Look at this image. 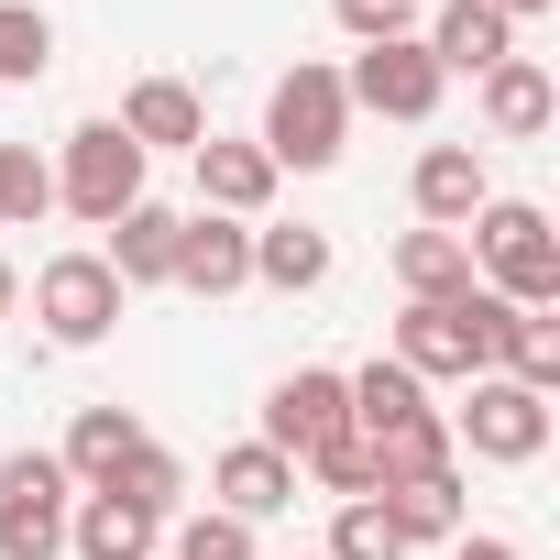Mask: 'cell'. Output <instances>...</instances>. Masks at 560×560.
<instances>
[{
  "label": "cell",
  "instance_id": "cell-1",
  "mask_svg": "<svg viewBox=\"0 0 560 560\" xmlns=\"http://www.w3.org/2000/svg\"><path fill=\"white\" fill-rule=\"evenodd\" d=\"M462 253H472V287L483 298H505V308H560V231H549V209L538 198H483L472 220H462Z\"/></svg>",
  "mask_w": 560,
  "mask_h": 560
},
{
  "label": "cell",
  "instance_id": "cell-2",
  "mask_svg": "<svg viewBox=\"0 0 560 560\" xmlns=\"http://www.w3.org/2000/svg\"><path fill=\"white\" fill-rule=\"evenodd\" d=\"M264 165L275 176H319V165H341V143H352V100H341V67H319V56H298L287 78H275V100H264Z\"/></svg>",
  "mask_w": 560,
  "mask_h": 560
},
{
  "label": "cell",
  "instance_id": "cell-3",
  "mask_svg": "<svg viewBox=\"0 0 560 560\" xmlns=\"http://www.w3.org/2000/svg\"><path fill=\"white\" fill-rule=\"evenodd\" d=\"M143 165H154V154H143L121 121H78L67 154H56V209H78L89 231H110V220L143 198Z\"/></svg>",
  "mask_w": 560,
  "mask_h": 560
},
{
  "label": "cell",
  "instance_id": "cell-4",
  "mask_svg": "<svg viewBox=\"0 0 560 560\" xmlns=\"http://www.w3.org/2000/svg\"><path fill=\"white\" fill-rule=\"evenodd\" d=\"M440 418H451V451L505 462V472L549 451V396H538V385H505V374H472L462 407H440Z\"/></svg>",
  "mask_w": 560,
  "mask_h": 560
},
{
  "label": "cell",
  "instance_id": "cell-5",
  "mask_svg": "<svg viewBox=\"0 0 560 560\" xmlns=\"http://www.w3.org/2000/svg\"><path fill=\"white\" fill-rule=\"evenodd\" d=\"M67 462L56 451H12L0 462V560H67Z\"/></svg>",
  "mask_w": 560,
  "mask_h": 560
},
{
  "label": "cell",
  "instance_id": "cell-6",
  "mask_svg": "<svg viewBox=\"0 0 560 560\" xmlns=\"http://www.w3.org/2000/svg\"><path fill=\"white\" fill-rule=\"evenodd\" d=\"M34 319H45L56 352L110 341V330H121V287H110V264H100V253H56V264L34 275Z\"/></svg>",
  "mask_w": 560,
  "mask_h": 560
},
{
  "label": "cell",
  "instance_id": "cell-7",
  "mask_svg": "<svg viewBox=\"0 0 560 560\" xmlns=\"http://www.w3.org/2000/svg\"><path fill=\"white\" fill-rule=\"evenodd\" d=\"M440 89H451V78L429 67V45H418V34L363 45V56L341 67V100H352V110H374V121H429V110H440Z\"/></svg>",
  "mask_w": 560,
  "mask_h": 560
},
{
  "label": "cell",
  "instance_id": "cell-8",
  "mask_svg": "<svg viewBox=\"0 0 560 560\" xmlns=\"http://www.w3.org/2000/svg\"><path fill=\"white\" fill-rule=\"evenodd\" d=\"M352 429V385L330 374V363H298L287 385L264 396V451H287V462H308L319 440H341Z\"/></svg>",
  "mask_w": 560,
  "mask_h": 560
},
{
  "label": "cell",
  "instance_id": "cell-9",
  "mask_svg": "<svg viewBox=\"0 0 560 560\" xmlns=\"http://www.w3.org/2000/svg\"><path fill=\"white\" fill-rule=\"evenodd\" d=\"M165 287H187V298H242V287H253V220L187 209V220H176V275H165Z\"/></svg>",
  "mask_w": 560,
  "mask_h": 560
},
{
  "label": "cell",
  "instance_id": "cell-10",
  "mask_svg": "<svg viewBox=\"0 0 560 560\" xmlns=\"http://www.w3.org/2000/svg\"><path fill=\"white\" fill-rule=\"evenodd\" d=\"M385 363H407L418 385H472V374H483V341H472V298H462V308H407Z\"/></svg>",
  "mask_w": 560,
  "mask_h": 560
},
{
  "label": "cell",
  "instance_id": "cell-11",
  "mask_svg": "<svg viewBox=\"0 0 560 560\" xmlns=\"http://www.w3.org/2000/svg\"><path fill=\"white\" fill-rule=\"evenodd\" d=\"M110 121H121L143 154H198V143H209V100H198L187 78H132Z\"/></svg>",
  "mask_w": 560,
  "mask_h": 560
},
{
  "label": "cell",
  "instance_id": "cell-12",
  "mask_svg": "<svg viewBox=\"0 0 560 560\" xmlns=\"http://www.w3.org/2000/svg\"><path fill=\"white\" fill-rule=\"evenodd\" d=\"M209 494H220V516L264 527V516H287V505H298V462H287V451H264V440H231V451L209 462Z\"/></svg>",
  "mask_w": 560,
  "mask_h": 560
},
{
  "label": "cell",
  "instance_id": "cell-13",
  "mask_svg": "<svg viewBox=\"0 0 560 560\" xmlns=\"http://www.w3.org/2000/svg\"><path fill=\"white\" fill-rule=\"evenodd\" d=\"M187 165H198V209H220V220H264V209H275V165H264V143L209 132Z\"/></svg>",
  "mask_w": 560,
  "mask_h": 560
},
{
  "label": "cell",
  "instance_id": "cell-14",
  "mask_svg": "<svg viewBox=\"0 0 560 560\" xmlns=\"http://www.w3.org/2000/svg\"><path fill=\"white\" fill-rule=\"evenodd\" d=\"M407 198H418V231H462V220L494 198L483 143H429V154H418V176H407Z\"/></svg>",
  "mask_w": 560,
  "mask_h": 560
},
{
  "label": "cell",
  "instance_id": "cell-15",
  "mask_svg": "<svg viewBox=\"0 0 560 560\" xmlns=\"http://www.w3.org/2000/svg\"><path fill=\"white\" fill-rule=\"evenodd\" d=\"M176 220H187V209H165V198H132V209L110 220L100 264H110V287H121V298H132V287H165V275H176Z\"/></svg>",
  "mask_w": 560,
  "mask_h": 560
},
{
  "label": "cell",
  "instance_id": "cell-16",
  "mask_svg": "<svg viewBox=\"0 0 560 560\" xmlns=\"http://www.w3.org/2000/svg\"><path fill=\"white\" fill-rule=\"evenodd\" d=\"M472 89H483V132H494V143H538V132L560 121V89H549L538 56H505V67H483Z\"/></svg>",
  "mask_w": 560,
  "mask_h": 560
},
{
  "label": "cell",
  "instance_id": "cell-17",
  "mask_svg": "<svg viewBox=\"0 0 560 560\" xmlns=\"http://www.w3.org/2000/svg\"><path fill=\"white\" fill-rule=\"evenodd\" d=\"M418 45H429V67H440V78H483V67H505V56H516V23H505V12H483V0H440V23H429Z\"/></svg>",
  "mask_w": 560,
  "mask_h": 560
},
{
  "label": "cell",
  "instance_id": "cell-18",
  "mask_svg": "<svg viewBox=\"0 0 560 560\" xmlns=\"http://www.w3.org/2000/svg\"><path fill=\"white\" fill-rule=\"evenodd\" d=\"M253 287H275V298L330 287V231H308V220H253Z\"/></svg>",
  "mask_w": 560,
  "mask_h": 560
},
{
  "label": "cell",
  "instance_id": "cell-19",
  "mask_svg": "<svg viewBox=\"0 0 560 560\" xmlns=\"http://www.w3.org/2000/svg\"><path fill=\"white\" fill-rule=\"evenodd\" d=\"M67 549H78V560H154L165 527H154L143 505H121V494H78V505H67Z\"/></svg>",
  "mask_w": 560,
  "mask_h": 560
},
{
  "label": "cell",
  "instance_id": "cell-20",
  "mask_svg": "<svg viewBox=\"0 0 560 560\" xmlns=\"http://www.w3.org/2000/svg\"><path fill=\"white\" fill-rule=\"evenodd\" d=\"M396 287H407V308H462V298H472L462 231H407V242H396Z\"/></svg>",
  "mask_w": 560,
  "mask_h": 560
},
{
  "label": "cell",
  "instance_id": "cell-21",
  "mask_svg": "<svg viewBox=\"0 0 560 560\" xmlns=\"http://www.w3.org/2000/svg\"><path fill=\"white\" fill-rule=\"evenodd\" d=\"M132 451H143V418H132V407H78V429H67V451H56V462H67V483H78V494H100Z\"/></svg>",
  "mask_w": 560,
  "mask_h": 560
},
{
  "label": "cell",
  "instance_id": "cell-22",
  "mask_svg": "<svg viewBox=\"0 0 560 560\" xmlns=\"http://www.w3.org/2000/svg\"><path fill=\"white\" fill-rule=\"evenodd\" d=\"M363 451H374V494H385V483H429V472H451V418H440V407H418V418L374 429Z\"/></svg>",
  "mask_w": 560,
  "mask_h": 560
},
{
  "label": "cell",
  "instance_id": "cell-23",
  "mask_svg": "<svg viewBox=\"0 0 560 560\" xmlns=\"http://www.w3.org/2000/svg\"><path fill=\"white\" fill-rule=\"evenodd\" d=\"M385 505V527L418 549V538H462V472H429V483H385L374 494Z\"/></svg>",
  "mask_w": 560,
  "mask_h": 560
},
{
  "label": "cell",
  "instance_id": "cell-24",
  "mask_svg": "<svg viewBox=\"0 0 560 560\" xmlns=\"http://www.w3.org/2000/svg\"><path fill=\"white\" fill-rule=\"evenodd\" d=\"M100 494H121V505H143V516H154V527H176V505H187V462H176V451H154V440H143V451H132V462H121V472H110V483H100Z\"/></svg>",
  "mask_w": 560,
  "mask_h": 560
},
{
  "label": "cell",
  "instance_id": "cell-25",
  "mask_svg": "<svg viewBox=\"0 0 560 560\" xmlns=\"http://www.w3.org/2000/svg\"><path fill=\"white\" fill-rule=\"evenodd\" d=\"M45 67H56V23L34 0H0V89H34Z\"/></svg>",
  "mask_w": 560,
  "mask_h": 560
},
{
  "label": "cell",
  "instance_id": "cell-26",
  "mask_svg": "<svg viewBox=\"0 0 560 560\" xmlns=\"http://www.w3.org/2000/svg\"><path fill=\"white\" fill-rule=\"evenodd\" d=\"M56 209V165L34 143H0V231H34Z\"/></svg>",
  "mask_w": 560,
  "mask_h": 560
},
{
  "label": "cell",
  "instance_id": "cell-27",
  "mask_svg": "<svg viewBox=\"0 0 560 560\" xmlns=\"http://www.w3.org/2000/svg\"><path fill=\"white\" fill-rule=\"evenodd\" d=\"M298 472H308V483H319L330 505H363V494H374V451H363L352 429H341V440H319V451H308Z\"/></svg>",
  "mask_w": 560,
  "mask_h": 560
},
{
  "label": "cell",
  "instance_id": "cell-28",
  "mask_svg": "<svg viewBox=\"0 0 560 560\" xmlns=\"http://www.w3.org/2000/svg\"><path fill=\"white\" fill-rule=\"evenodd\" d=\"M319 560H407V538H396V527H385V505L363 494V505H341V516H330V549H319Z\"/></svg>",
  "mask_w": 560,
  "mask_h": 560
},
{
  "label": "cell",
  "instance_id": "cell-29",
  "mask_svg": "<svg viewBox=\"0 0 560 560\" xmlns=\"http://www.w3.org/2000/svg\"><path fill=\"white\" fill-rule=\"evenodd\" d=\"M165 549H176V560H253V527L209 505V516H176V527H165Z\"/></svg>",
  "mask_w": 560,
  "mask_h": 560
},
{
  "label": "cell",
  "instance_id": "cell-30",
  "mask_svg": "<svg viewBox=\"0 0 560 560\" xmlns=\"http://www.w3.org/2000/svg\"><path fill=\"white\" fill-rule=\"evenodd\" d=\"M330 12H341L352 45H396V34H418V0H330Z\"/></svg>",
  "mask_w": 560,
  "mask_h": 560
},
{
  "label": "cell",
  "instance_id": "cell-31",
  "mask_svg": "<svg viewBox=\"0 0 560 560\" xmlns=\"http://www.w3.org/2000/svg\"><path fill=\"white\" fill-rule=\"evenodd\" d=\"M451 560H527V549H516V538H472V527H462V538H451Z\"/></svg>",
  "mask_w": 560,
  "mask_h": 560
},
{
  "label": "cell",
  "instance_id": "cell-32",
  "mask_svg": "<svg viewBox=\"0 0 560 560\" xmlns=\"http://www.w3.org/2000/svg\"><path fill=\"white\" fill-rule=\"evenodd\" d=\"M483 12H505V23H538V12H549V0H483Z\"/></svg>",
  "mask_w": 560,
  "mask_h": 560
},
{
  "label": "cell",
  "instance_id": "cell-33",
  "mask_svg": "<svg viewBox=\"0 0 560 560\" xmlns=\"http://www.w3.org/2000/svg\"><path fill=\"white\" fill-rule=\"evenodd\" d=\"M12 308H23V275H12V264H0V319H12Z\"/></svg>",
  "mask_w": 560,
  "mask_h": 560
},
{
  "label": "cell",
  "instance_id": "cell-34",
  "mask_svg": "<svg viewBox=\"0 0 560 560\" xmlns=\"http://www.w3.org/2000/svg\"><path fill=\"white\" fill-rule=\"evenodd\" d=\"M298 560H319V549H298Z\"/></svg>",
  "mask_w": 560,
  "mask_h": 560
}]
</instances>
